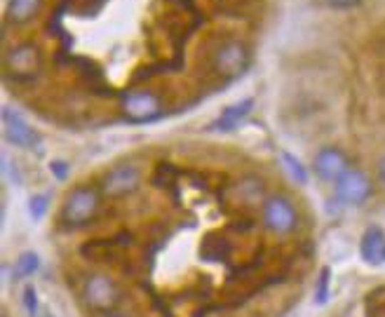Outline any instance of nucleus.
Instances as JSON below:
<instances>
[{
	"instance_id": "20e7f679",
	"label": "nucleus",
	"mask_w": 385,
	"mask_h": 317,
	"mask_svg": "<svg viewBox=\"0 0 385 317\" xmlns=\"http://www.w3.org/2000/svg\"><path fill=\"white\" fill-rule=\"evenodd\" d=\"M123 113L132 123H150L160 116V96L153 92H127L123 96Z\"/></svg>"
},
{
	"instance_id": "6e6552de",
	"label": "nucleus",
	"mask_w": 385,
	"mask_h": 317,
	"mask_svg": "<svg viewBox=\"0 0 385 317\" xmlns=\"http://www.w3.org/2000/svg\"><path fill=\"white\" fill-rule=\"evenodd\" d=\"M3 132L7 141L14 146H21V149H31V146L40 144V136L36 134V129L21 116H17L12 109L3 111Z\"/></svg>"
},
{
	"instance_id": "0eeeda50",
	"label": "nucleus",
	"mask_w": 385,
	"mask_h": 317,
	"mask_svg": "<svg viewBox=\"0 0 385 317\" xmlns=\"http://www.w3.org/2000/svg\"><path fill=\"white\" fill-rule=\"evenodd\" d=\"M139 183H141V169L134 165H123V167L111 169V172L103 176L101 191L111 195V198H120V195L136 191Z\"/></svg>"
},
{
	"instance_id": "9b49d317",
	"label": "nucleus",
	"mask_w": 385,
	"mask_h": 317,
	"mask_svg": "<svg viewBox=\"0 0 385 317\" xmlns=\"http://www.w3.org/2000/svg\"><path fill=\"white\" fill-rule=\"evenodd\" d=\"M252 106H254L252 99H245V101L232 104L230 109H226V111L221 113V118H219V120H214L212 129H214V132H228V129L237 127L247 116H250Z\"/></svg>"
},
{
	"instance_id": "f257e3e1",
	"label": "nucleus",
	"mask_w": 385,
	"mask_h": 317,
	"mask_svg": "<svg viewBox=\"0 0 385 317\" xmlns=\"http://www.w3.org/2000/svg\"><path fill=\"white\" fill-rule=\"evenodd\" d=\"M80 296H83V303L96 313H106L111 308H115V303L123 298V289L118 287V282L113 278L103 273H92L87 275L83 287H80Z\"/></svg>"
},
{
	"instance_id": "39448f33",
	"label": "nucleus",
	"mask_w": 385,
	"mask_h": 317,
	"mask_svg": "<svg viewBox=\"0 0 385 317\" xmlns=\"http://www.w3.org/2000/svg\"><path fill=\"white\" fill-rule=\"evenodd\" d=\"M5 69L12 78H21V80L36 78L40 71V54L34 45H19L7 52Z\"/></svg>"
},
{
	"instance_id": "b1692460",
	"label": "nucleus",
	"mask_w": 385,
	"mask_h": 317,
	"mask_svg": "<svg viewBox=\"0 0 385 317\" xmlns=\"http://www.w3.org/2000/svg\"><path fill=\"white\" fill-rule=\"evenodd\" d=\"M108 317H125V315H108Z\"/></svg>"
},
{
	"instance_id": "ddd939ff",
	"label": "nucleus",
	"mask_w": 385,
	"mask_h": 317,
	"mask_svg": "<svg viewBox=\"0 0 385 317\" xmlns=\"http://www.w3.org/2000/svg\"><path fill=\"white\" fill-rule=\"evenodd\" d=\"M38 10H40V0H10V5H7V21L26 24L36 17Z\"/></svg>"
},
{
	"instance_id": "6ab92c4d",
	"label": "nucleus",
	"mask_w": 385,
	"mask_h": 317,
	"mask_svg": "<svg viewBox=\"0 0 385 317\" xmlns=\"http://www.w3.org/2000/svg\"><path fill=\"white\" fill-rule=\"evenodd\" d=\"M172 176H174V169H172L170 165H160L158 172H155V183H158V186L172 183Z\"/></svg>"
},
{
	"instance_id": "a211bd4d",
	"label": "nucleus",
	"mask_w": 385,
	"mask_h": 317,
	"mask_svg": "<svg viewBox=\"0 0 385 317\" xmlns=\"http://www.w3.org/2000/svg\"><path fill=\"white\" fill-rule=\"evenodd\" d=\"M29 209H31V216H34V218H40V216H43V214H45V209H47V195H36V198L31 200Z\"/></svg>"
},
{
	"instance_id": "412c9836",
	"label": "nucleus",
	"mask_w": 385,
	"mask_h": 317,
	"mask_svg": "<svg viewBox=\"0 0 385 317\" xmlns=\"http://www.w3.org/2000/svg\"><path fill=\"white\" fill-rule=\"evenodd\" d=\"M52 172H54V176L57 178H66L68 176V169H66V162H52Z\"/></svg>"
},
{
	"instance_id": "dca6fc26",
	"label": "nucleus",
	"mask_w": 385,
	"mask_h": 317,
	"mask_svg": "<svg viewBox=\"0 0 385 317\" xmlns=\"http://www.w3.org/2000/svg\"><path fill=\"white\" fill-rule=\"evenodd\" d=\"M207 254H210L214 261H228L230 256V245L226 240H212L210 247H207Z\"/></svg>"
},
{
	"instance_id": "f3484780",
	"label": "nucleus",
	"mask_w": 385,
	"mask_h": 317,
	"mask_svg": "<svg viewBox=\"0 0 385 317\" xmlns=\"http://www.w3.org/2000/svg\"><path fill=\"white\" fill-rule=\"evenodd\" d=\"M36 268H38V256L36 254H24L19 258L17 268H14V275H17V278H26V275L34 273Z\"/></svg>"
},
{
	"instance_id": "5701e85b",
	"label": "nucleus",
	"mask_w": 385,
	"mask_h": 317,
	"mask_svg": "<svg viewBox=\"0 0 385 317\" xmlns=\"http://www.w3.org/2000/svg\"><path fill=\"white\" fill-rule=\"evenodd\" d=\"M381 178H383V183H385V158L381 162Z\"/></svg>"
},
{
	"instance_id": "423d86ee",
	"label": "nucleus",
	"mask_w": 385,
	"mask_h": 317,
	"mask_svg": "<svg viewBox=\"0 0 385 317\" xmlns=\"http://www.w3.org/2000/svg\"><path fill=\"white\" fill-rule=\"evenodd\" d=\"M336 195L348 202V205H362V202L371 195V181L359 169H348L339 181H336Z\"/></svg>"
},
{
	"instance_id": "f03ea898",
	"label": "nucleus",
	"mask_w": 385,
	"mask_h": 317,
	"mask_svg": "<svg viewBox=\"0 0 385 317\" xmlns=\"http://www.w3.org/2000/svg\"><path fill=\"white\" fill-rule=\"evenodd\" d=\"M96 211H99V191L92 188V186H80V188L71 191L68 198L63 200L59 218L63 226L78 228V226L90 223Z\"/></svg>"
},
{
	"instance_id": "4468645a",
	"label": "nucleus",
	"mask_w": 385,
	"mask_h": 317,
	"mask_svg": "<svg viewBox=\"0 0 385 317\" xmlns=\"http://www.w3.org/2000/svg\"><path fill=\"white\" fill-rule=\"evenodd\" d=\"M232 195H240L242 205H256V202L266 198V186H263V181H259V178H245L242 183L235 186Z\"/></svg>"
},
{
	"instance_id": "1a4fd4ad",
	"label": "nucleus",
	"mask_w": 385,
	"mask_h": 317,
	"mask_svg": "<svg viewBox=\"0 0 385 317\" xmlns=\"http://www.w3.org/2000/svg\"><path fill=\"white\" fill-rule=\"evenodd\" d=\"M247 64H250V52L240 43H226L214 54V69L221 76H240L247 69Z\"/></svg>"
},
{
	"instance_id": "7ed1b4c3",
	"label": "nucleus",
	"mask_w": 385,
	"mask_h": 317,
	"mask_svg": "<svg viewBox=\"0 0 385 317\" xmlns=\"http://www.w3.org/2000/svg\"><path fill=\"white\" fill-rule=\"evenodd\" d=\"M263 226L275 235H289L299 228V209L284 195L263 200Z\"/></svg>"
},
{
	"instance_id": "2eb2a0df",
	"label": "nucleus",
	"mask_w": 385,
	"mask_h": 317,
	"mask_svg": "<svg viewBox=\"0 0 385 317\" xmlns=\"http://www.w3.org/2000/svg\"><path fill=\"white\" fill-rule=\"evenodd\" d=\"M282 165H284V172L292 176L296 183H306L308 181V172L303 169V165L292 156V153H282Z\"/></svg>"
},
{
	"instance_id": "4be33fe9",
	"label": "nucleus",
	"mask_w": 385,
	"mask_h": 317,
	"mask_svg": "<svg viewBox=\"0 0 385 317\" xmlns=\"http://www.w3.org/2000/svg\"><path fill=\"white\" fill-rule=\"evenodd\" d=\"M327 3H332V5H336V7H350V5L359 3V0H327Z\"/></svg>"
},
{
	"instance_id": "f8f14e48",
	"label": "nucleus",
	"mask_w": 385,
	"mask_h": 317,
	"mask_svg": "<svg viewBox=\"0 0 385 317\" xmlns=\"http://www.w3.org/2000/svg\"><path fill=\"white\" fill-rule=\"evenodd\" d=\"M359 249H362L364 261L369 263H381L385 261V235L379 228H369L364 233L362 242H359Z\"/></svg>"
},
{
	"instance_id": "9d476101",
	"label": "nucleus",
	"mask_w": 385,
	"mask_h": 317,
	"mask_svg": "<svg viewBox=\"0 0 385 317\" xmlns=\"http://www.w3.org/2000/svg\"><path fill=\"white\" fill-rule=\"evenodd\" d=\"M315 172L324 181H339V178L348 172V160L341 151L336 149H324L317 153L315 158Z\"/></svg>"
},
{
	"instance_id": "aec40b11",
	"label": "nucleus",
	"mask_w": 385,
	"mask_h": 317,
	"mask_svg": "<svg viewBox=\"0 0 385 317\" xmlns=\"http://www.w3.org/2000/svg\"><path fill=\"white\" fill-rule=\"evenodd\" d=\"M24 303H26V308L31 313L36 311V291H34V287H26V291H24Z\"/></svg>"
}]
</instances>
